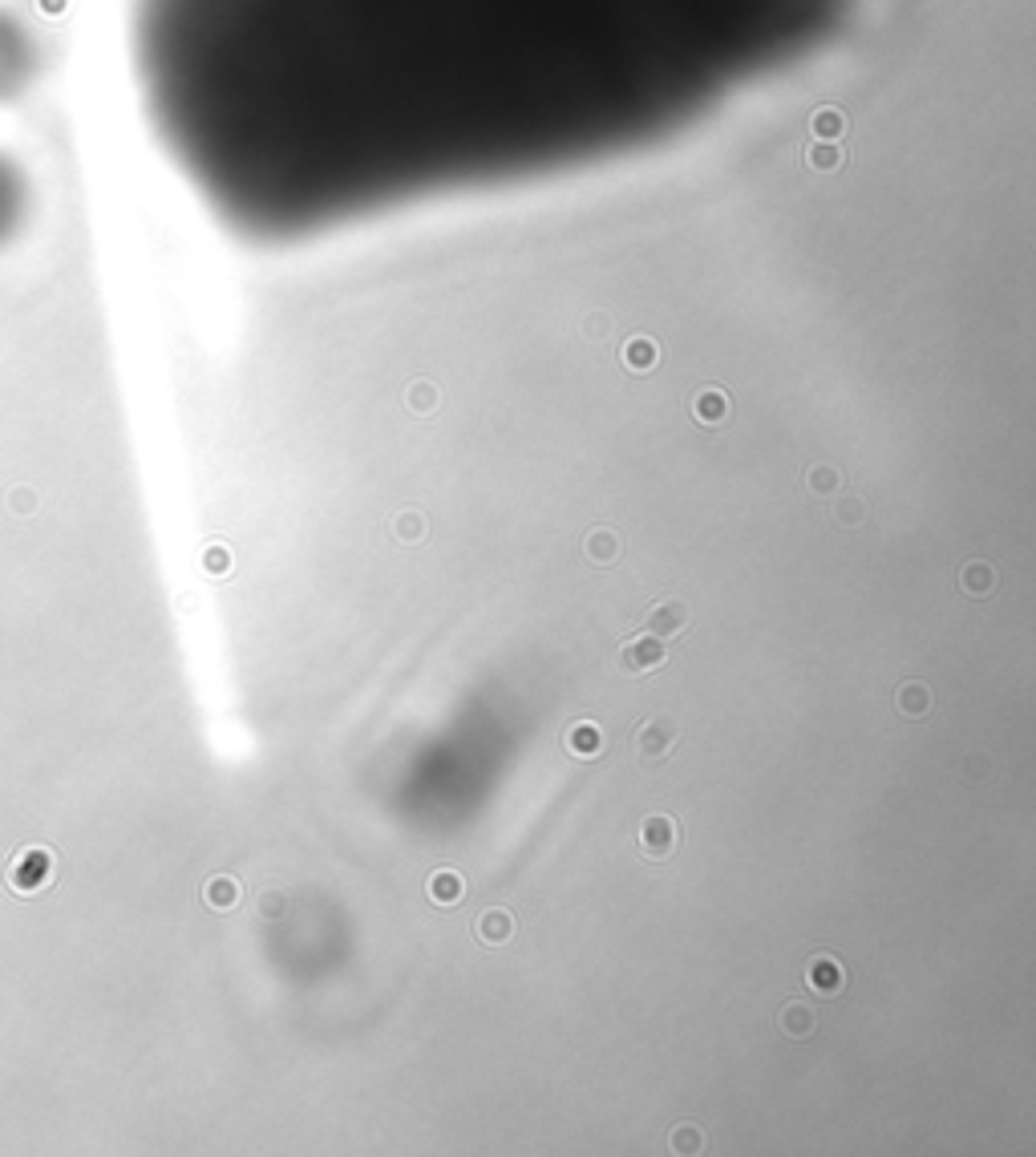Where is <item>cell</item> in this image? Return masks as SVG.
<instances>
[{
  "instance_id": "6da1fadb",
  "label": "cell",
  "mask_w": 1036,
  "mask_h": 1157,
  "mask_svg": "<svg viewBox=\"0 0 1036 1157\" xmlns=\"http://www.w3.org/2000/svg\"><path fill=\"white\" fill-rule=\"evenodd\" d=\"M838 17L842 0H134V70L199 191L304 223L632 154Z\"/></svg>"
},
{
  "instance_id": "7a4b0ae2",
  "label": "cell",
  "mask_w": 1036,
  "mask_h": 1157,
  "mask_svg": "<svg viewBox=\"0 0 1036 1157\" xmlns=\"http://www.w3.org/2000/svg\"><path fill=\"white\" fill-rule=\"evenodd\" d=\"M681 846V826L673 814H648L640 822V855L652 863H664Z\"/></svg>"
},
{
  "instance_id": "3957f363",
  "label": "cell",
  "mask_w": 1036,
  "mask_h": 1157,
  "mask_svg": "<svg viewBox=\"0 0 1036 1157\" xmlns=\"http://www.w3.org/2000/svg\"><path fill=\"white\" fill-rule=\"evenodd\" d=\"M677 741H681L677 724L668 720V716H652V720H644V724L636 728V757H640L644 765H656V761H664L668 753L677 749Z\"/></svg>"
},
{
  "instance_id": "277c9868",
  "label": "cell",
  "mask_w": 1036,
  "mask_h": 1157,
  "mask_svg": "<svg viewBox=\"0 0 1036 1157\" xmlns=\"http://www.w3.org/2000/svg\"><path fill=\"white\" fill-rule=\"evenodd\" d=\"M668 660V652H664V640H656V636H632V640H624V648L616 652V668L620 673H628V676H644V673H656V668Z\"/></svg>"
},
{
  "instance_id": "5b68a950",
  "label": "cell",
  "mask_w": 1036,
  "mask_h": 1157,
  "mask_svg": "<svg viewBox=\"0 0 1036 1157\" xmlns=\"http://www.w3.org/2000/svg\"><path fill=\"white\" fill-rule=\"evenodd\" d=\"M689 620H693V607L685 603V599H656L652 607H648V616H644V632L648 636H656V640H673V636H681L685 628H689Z\"/></svg>"
},
{
  "instance_id": "8992f818",
  "label": "cell",
  "mask_w": 1036,
  "mask_h": 1157,
  "mask_svg": "<svg viewBox=\"0 0 1036 1157\" xmlns=\"http://www.w3.org/2000/svg\"><path fill=\"white\" fill-rule=\"evenodd\" d=\"M515 931H518V923H515L511 910H503V906L482 910V915L474 919V935H478V943H486V947H507V943L515 939Z\"/></svg>"
},
{
  "instance_id": "52a82bcc",
  "label": "cell",
  "mask_w": 1036,
  "mask_h": 1157,
  "mask_svg": "<svg viewBox=\"0 0 1036 1157\" xmlns=\"http://www.w3.org/2000/svg\"><path fill=\"white\" fill-rule=\"evenodd\" d=\"M806 984L818 992V996H838L846 988V971L842 963L830 955V951H818L810 963H806Z\"/></svg>"
},
{
  "instance_id": "ba28073f",
  "label": "cell",
  "mask_w": 1036,
  "mask_h": 1157,
  "mask_svg": "<svg viewBox=\"0 0 1036 1157\" xmlns=\"http://www.w3.org/2000/svg\"><path fill=\"white\" fill-rule=\"evenodd\" d=\"M49 878H53L49 850H25V855L13 863V886L17 890H41Z\"/></svg>"
},
{
  "instance_id": "9c48e42d",
  "label": "cell",
  "mask_w": 1036,
  "mask_h": 1157,
  "mask_svg": "<svg viewBox=\"0 0 1036 1157\" xmlns=\"http://www.w3.org/2000/svg\"><path fill=\"white\" fill-rule=\"evenodd\" d=\"M814 1028H818V1012L810 1008V1004H802V1000H789L781 1012H777V1032L785 1041H810L814 1037Z\"/></svg>"
},
{
  "instance_id": "30bf717a",
  "label": "cell",
  "mask_w": 1036,
  "mask_h": 1157,
  "mask_svg": "<svg viewBox=\"0 0 1036 1157\" xmlns=\"http://www.w3.org/2000/svg\"><path fill=\"white\" fill-rule=\"evenodd\" d=\"M563 745H567L571 757H579V761H595V757L603 753V728H599L595 720H575V724L567 728Z\"/></svg>"
},
{
  "instance_id": "8fae6325",
  "label": "cell",
  "mask_w": 1036,
  "mask_h": 1157,
  "mask_svg": "<svg viewBox=\"0 0 1036 1157\" xmlns=\"http://www.w3.org/2000/svg\"><path fill=\"white\" fill-rule=\"evenodd\" d=\"M583 555H587L595 567H616V563H620V555H624V542H620V534H616V530L595 526V530L583 538Z\"/></svg>"
},
{
  "instance_id": "7c38bea8",
  "label": "cell",
  "mask_w": 1036,
  "mask_h": 1157,
  "mask_svg": "<svg viewBox=\"0 0 1036 1157\" xmlns=\"http://www.w3.org/2000/svg\"><path fill=\"white\" fill-rule=\"evenodd\" d=\"M932 688L928 684H920V680H907V684H899L895 688V708L907 716V720H924L928 712H932Z\"/></svg>"
},
{
  "instance_id": "4fadbf2b",
  "label": "cell",
  "mask_w": 1036,
  "mask_h": 1157,
  "mask_svg": "<svg viewBox=\"0 0 1036 1157\" xmlns=\"http://www.w3.org/2000/svg\"><path fill=\"white\" fill-rule=\"evenodd\" d=\"M425 894L438 906H458L466 898V878L458 870H434L430 882H425Z\"/></svg>"
},
{
  "instance_id": "5bb4252c",
  "label": "cell",
  "mask_w": 1036,
  "mask_h": 1157,
  "mask_svg": "<svg viewBox=\"0 0 1036 1157\" xmlns=\"http://www.w3.org/2000/svg\"><path fill=\"white\" fill-rule=\"evenodd\" d=\"M996 567L988 563V559H971L963 571H959V587L971 595V599H988L992 591H996Z\"/></svg>"
},
{
  "instance_id": "9a60e30c",
  "label": "cell",
  "mask_w": 1036,
  "mask_h": 1157,
  "mask_svg": "<svg viewBox=\"0 0 1036 1157\" xmlns=\"http://www.w3.org/2000/svg\"><path fill=\"white\" fill-rule=\"evenodd\" d=\"M203 898H207V906H211V910H231V906L243 898V890H239V882H235L231 874H219V878H211V882H207Z\"/></svg>"
},
{
  "instance_id": "2e32d148",
  "label": "cell",
  "mask_w": 1036,
  "mask_h": 1157,
  "mask_svg": "<svg viewBox=\"0 0 1036 1157\" xmlns=\"http://www.w3.org/2000/svg\"><path fill=\"white\" fill-rule=\"evenodd\" d=\"M17 203V162L0 150V219H5Z\"/></svg>"
},
{
  "instance_id": "e0dca14e",
  "label": "cell",
  "mask_w": 1036,
  "mask_h": 1157,
  "mask_svg": "<svg viewBox=\"0 0 1036 1157\" xmlns=\"http://www.w3.org/2000/svg\"><path fill=\"white\" fill-rule=\"evenodd\" d=\"M668 1149H673V1153H701L705 1149V1133L697 1125H681V1129H673V1137H668Z\"/></svg>"
},
{
  "instance_id": "ac0fdd59",
  "label": "cell",
  "mask_w": 1036,
  "mask_h": 1157,
  "mask_svg": "<svg viewBox=\"0 0 1036 1157\" xmlns=\"http://www.w3.org/2000/svg\"><path fill=\"white\" fill-rule=\"evenodd\" d=\"M256 915H264V919H284V915H288V894H284V890H260V898H256Z\"/></svg>"
},
{
  "instance_id": "d6986e66",
  "label": "cell",
  "mask_w": 1036,
  "mask_h": 1157,
  "mask_svg": "<svg viewBox=\"0 0 1036 1157\" xmlns=\"http://www.w3.org/2000/svg\"><path fill=\"white\" fill-rule=\"evenodd\" d=\"M393 534H397L401 542H421V538H425V518L405 510V514L393 518Z\"/></svg>"
},
{
  "instance_id": "ffe728a7",
  "label": "cell",
  "mask_w": 1036,
  "mask_h": 1157,
  "mask_svg": "<svg viewBox=\"0 0 1036 1157\" xmlns=\"http://www.w3.org/2000/svg\"><path fill=\"white\" fill-rule=\"evenodd\" d=\"M725 413H728V401L721 393H701L697 397V417L701 421H721Z\"/></svg>"
},
{
  "instance_id": "44dd1931",
  "label": "cell",
  "mask_w": 1036,
  "mask_h": 1157,
  "mask_svg": "<svg viewBox=\"0 0 1036 1157\" xmlns=\"http://www.w3.org/2000/svg\"><path fill=\"white\" fill-rule=\"evenodd\" d=\"M624 356H628V364H632V369H652V360H656V344H652V340H632Z\"/></svg>"
},
{
  "instance_id": "7402d4cb",
  "label": "cell",
  "mask_w": 1036,
  "mask_h": 1157,
  "mask_svg": "<svg viewBox=\"0 0 1036 1157\" xmlns=\"http://www.w3.org/2000/svg\"><path fill=\"white\" fill-rule=\"evenodd\" d=\"M838 522H842V526H859V522H863V506H859L855 498H842V506H838Z\"/></svg>"
},
{
  "instance_id": "603a6c76",
  "label": "cell",
  "mask_w": 1036,
  "mask_h": 1157,
  "mask_svg": "<svg viewBox=\"0 0 1036 1157\" xmlns=\"http://www.w3.org/2000/svg\"><path fill=\"white\" fill-rule=\"evenodd\" d=\"M810 485L826 494V490H834V485H838V474H834V470H814V474H810Z\"/></svg>"
},
{
  "instance_id": "cb8c5ba5",
  "label": "cell",
  "mask_w": 1036,
  "mask_h": 1157,
  "mask_svg": "<svg viewBox=\"0 0 1036 1157\" xmlns=\"http://www.w3.org/2000/svg\"><path fill=\"white\" fill-rule=\"evenodd\" d=\"M207 567H211V571H227V567H231V555H223V551H211Z\"/></svg>"
},
{
  "instance_id": "d4e9b609",
  "label": "cell",
  "mask_w": 1036,
  "mask_h": 1157,
  "mask_svg": "<svg viewBox=\"0 0 1036 1157\" xmlns=\"http://www.w3.org/2000/svg\"><path fill=\"white\" fill-rule=\"evenodd\" d=\"M413 405H417V409H430V405H434V393H430V389H413Z\"/></svg>"
}]
</instances>
